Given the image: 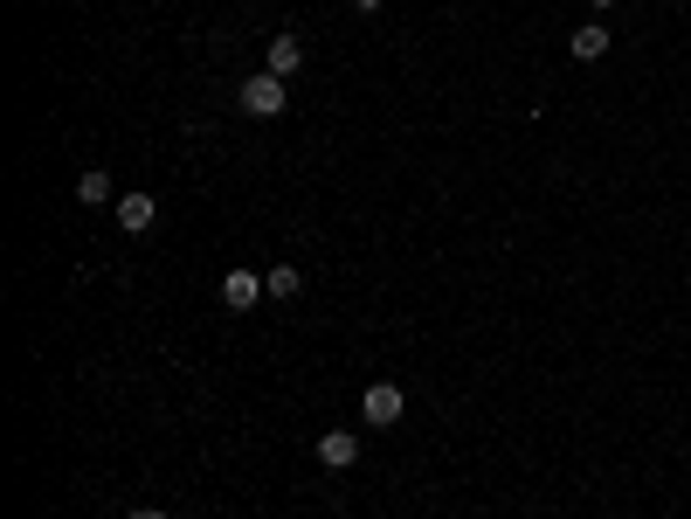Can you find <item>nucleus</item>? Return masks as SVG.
Listing matches in <instances>:
<instances>
[{"instance_id":"9","label":"nucleus","mask_w":691,"mask_h":519,"mask_svg":"<svg viewBox=\"0 0 691 519\" xmlns=\"http://www.w3.org/2000/svg\"><path fill=\"white\" fill-rule=\"evenodd\" d=\"M264 284H270V299H277V305H291L297 291H305V270H297V264H270V270H264Z\"/></svg>"},{"instance_id":"12","label":"nucleus","mask_w":691,"mask_h":519,"mask_svg":"<svg viewBox=\"0 0 691 519\" xmlns=\"http://www.w3.org/2000/svg\"><path fill=\"white\" fill-rule=\"evenodd\" d=\"M588 8H594V14H602V8H615V0H588Z\"/></svg>"},{"instance_id":"1","label":"nucleus","mask_w":691,"mask_h":519,"mask_svg":"<svg viewBox=\"0 0 691 519\" xmlns=\"http://www.w3.org/2000/svg\"><path fill=\"white\" fill-rule=\"evenodd\" d=\"M235 104H242V118H284L291 90H284V77H270V69H256V77L235 90Z\"/></svg>"},{"instance_id":"11","label":"nucleus","mask_w":691,"mask_h":519,"mask_svg":"<svg viewBox=\"0 0 691 519\" xmlns=\"http://www.w3.org/2000/svg\"><path fill=\"white\" fill-rule=\"evenodd\" d=\"M353 8H360V14H381V0H353Z\"/></svg>"},{"instance_id":"6","label":"nucleus","mask_w":691,"mask_h":519,"mask_svg":"<svg viewBox=\"0 0 691 519\" xmlns=\"http://www.w3.org/2000/svg\"><path fill=\"white\" fill-rule=\"evenodd\" d=\"M153 221H159V201L153 194H118V229L125 236H145Z\"/></svg>"},{"instance_id":"10","label":"nucleus","mask_w":691,"mask_h":519,"mask_svg":"<svg viewBox=\"0 0 691 519\" xmlns=\"http://www.w3.org/2000/svg\"><path fill=\"white\" fill-rule=\"evenodd\" d=\"M125 519H166V512L159 506H139V512H125Z\"/></svg>"},{"instance_id":"5","label":"nucleus","mask_w":691,"mask_h":519,"mask_svg":"<svg viewBox=\"0 0 691 519\" xmlns=\"http://www.w3.org/2000/svg\"><path fill=\"white\" fill-rule=\"evenodd\" d=\"M319 465L325 471H353V465H360V436H353V430H325L319 436Z\"/></svg>"},{"instance_id":"4","label":"nucleus","mask_w":691,"mask_h":519,"mask_svg":"<svg viewBox=\"0 0 691 519\" xmlns=\"http://www.w3.org/2000/svg\"><path fill=\"white\" fill-rule=\"evenodd\" d=\"M264 69L270 77H297V69H305V42H297V35H270V49H264Z\"/></svg>"},{"instance_id":"3","label":"nucleus","mask_w":691,"mask_h":519,"mask_svg":"<svg viewBox=\"0 0 691 519\" xmlns=\"http://www.w3.org/2000/svg\"><path fill=\"white\" fill-rule=\"evenodd\" d=\"M264 299H270L264 270H229V277H221V305H229V312H256Z\"/></svg>"},{"instance_id":"2","label":"nucleus","mask_w":691,"mask_h":519,"mask_svg":"<svg viewBox=\"0 0 691 519\" xmlns=\"http://www.w3.org/2000/svg\"><path fill=\"white\" fill-rule=\"evenodd\" d=\"M360 416L373 422V430H395V422L408 416V395L395 381H367V395H360Z\"/></svg>"},{"instance_id":"7","label":"nucleus","mask_w":691,"mask_h":519,"mask_svg":"<svg viewBox=\"0 0 691 519\" xmlns=\"http://www.w3.org/2000/svg\"><path fill=\"white\" fill-rule=\"evenodd\" d=\"M609 42H615V35H609L602 22H588V28H574V35H567V55H574V63H602Z\"/></svg>"},{"instance_id":"8","label":"nucleus","mask_w":691,"mask_h":519,"mask_svg":"<svg viewBox=\"0 0 691 519\" xmlns=\"http://www.w3.org/2000/svg\"><path fill=\"white\" fill-rule=\"evenodd\" d=\"M77 201H90V208H118V194H111V174H104V166L77 174Z\"/></svg>"}]
</instances>
